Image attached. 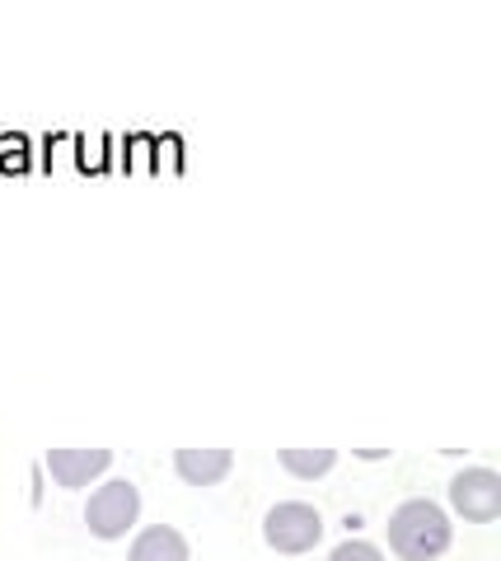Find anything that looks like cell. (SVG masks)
<instances>
[{"label":"cell","instance_id":"3957f363","mask_svg":"<svg viewBox=\"0 0 501 561\" xmlns=\"http://www.w3.org/2000/svg\"><path fill=\"white\" fill-rule=\"evenodd\" d=\"M263 538H267V548L286 552V557H300V552H309V548H315V542L323 538V519H319L315 505H305V501H282V505H272V511H267Z\"/></svg>","mask_w":501,"mask_h":561},{"label":"cell","instance_id":"8992f818","mask_svg":"<svg viewBox=\"0 0 501 561\" xmlns=\"http://www.w3.org/2000/svg\"><path fill=\"white\" fill-rule=\"evenodd\" d=\"M230 468H235L230 449H179L174 454V472L187 486H216Z\"/></svg>","mask_w":501,"mask_h":561},{"label":"cell","instance_id":"9c48e42d","mask_svg":"<svg viewBox=\"0 0 501 561\" xmlns=\"http://www.w3.org/2000/svg\"><path fill=\"white\" fill-rule=\"evenodd\" d=\"M328 561H385V557H379L375 542L352 538V542H342V548H333V557H328Z\"/></svg>","mask_w":501,"mask_h":561},{"label":"cell","instance_id":"277c9868","mask_svg":"<svg viewBox=\"0 0 501 561\" xmlns=\"http://www.w3.org/2000/svg\"><path fill=\"white\" fill-rule=\"evenodd\" d=\"M451 505L469 524H492L501 515V478L492 468H464L451 482Z\"/></svg>","mask_w":501,"mask_h":561},{"label":"cell","instance_id":"ba28073f","mask_svg":"<svg viewBox=\"0 0 501 561\" xmlns=\"http://www.w3.org/2000/svg\"><path fill=\"white\" fill-rule=\"evenodd\" d=\"M276 463H282L291 478H323V472L338 463V449H282Z\"/></svg>","mask_w":501,"mask_h":561},{"label":"cell","instance_id":"5b68a950","mask_svg":"<svg viewBox=\"0 0 501 561\" xmlns=\"http://www.w3.org/2000/svg\"><path fill=\"white\" fill-rule=\"evenodd\" d=\"M113 463V449H47V472L57 486H84Z\"/></svg>","mask_w":501,"mask_h":561},{"label":"cell","instance_id":"7a4b0ae2","mask_svg":"<svg viewBox=\"0 0 501 561\" xmlns=\"http://www.w3.org/2000/svg\"><path fill=\"white\" fill-rule=\"evenodd\" d=\"M136 515H141V491L127 478L103 482L90 496V505H84V524H90L94 538H123L136 524Z\"/></svg>","mask_w":501,"mask_h":561},{"label":"cell","instance_id":"6da1fadb","mask_svg":"<svg viewBox=\"0 0 501 561\" xmlns=\"http://www.w3.org/2000/svg\"><path fill=\"white\" fill-rule=\"evenodd\" d=\"M385 529H389V548L403 561H436L445 548H451V534H455L441 505L422 501V496L403 501L399 511L389 515Z\"/></svg>","mask_w":501,"mask_h":561},{"label":"cell","instance_id":"52a82bcc","mask_svg":"<svg viewBox=\"0 0 501 561\" xmlns=\"http://www.w3.org/2000/svg\"><path fill=\"white\" fill-rule=\"evenodd\" d=\"M127 561H187V538L169 524H150V529L136 534Z\"/></svg>","mask_w":501,"mask_h":561}]
</instances>
